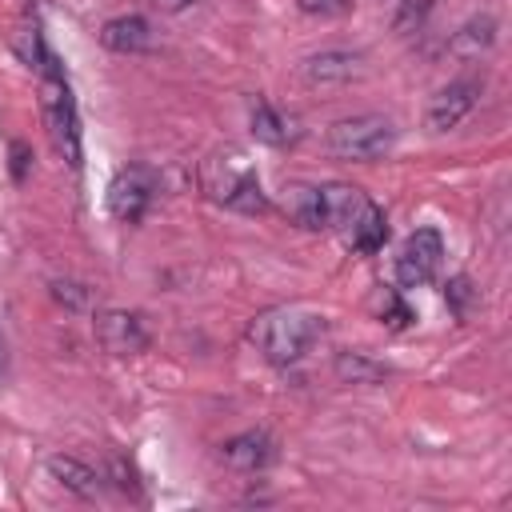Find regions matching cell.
I'll return each mask as SVG.
<instances>
[{"label": "cell", "mask_w": 512, "mask_h": 512, "mask_svg": "<svg viewBox=\"0 0 512 512\" xmlns=\"http://www.w3.org/2000/svg\"><path fill=\"white\" fill-rule=\"evenodd\" d=\"M52 296H56L60 304H68V308H84V304H88V288H84V284H72V280H56V284H52Z\"/></svg>", "instance_id": "ffe728a7"}, {"label": "cell", "mask_w": 512, "mask_h": 512, "mask_svg": "<svg viewBox=\"0 0 512 512\" xmlns=\"http://www.w3.org/2000/svg\"><path fill=\"white\" fill-rule=\"evenodd\" d=\"M300 72L308 84H348L364 72V56L348 48H324V52H312L300 64Z\"/></svg>", "instance_id": "30bf717a"}, {"label": "cell", "mask_w": 512, "mask_h": 512, "mask_svg": "<svg viewBox=\"0 0 512 512\" xmlns=\"http://www.w3.org/2000/svg\"><path fill=\"white\" fill-rule=\"evenodd\" d=\"M296 8L304 12V16H344L348 8H352V0H296Z\"/></svg>", "instance_id": "d6986e66"}, {"label": "cell", "mask_w": 512, "mask_h": 512, "mask_svg": "<svg viewBox=\"0 0 512 512\" xmlns=\"http://www.w3.org/2000/svg\"><path fill=\"white\" fill-rule=\"evenodd\" d=\"M492 40H496V24L488 20V16H476V20H468L460 32H452V40H448V48L456 52V56H480L484 48H492Z\"/></svg>", "instance_id": "2e32d148"}, {"label": "cell", "mask_w": 512, "mask_h": 512, "mask_svg": "<svg viewBox=\"0 0 512 512\" xmlns=\"http://www.w3.org/2000/svg\"><path fill=\"white\" fill-rule=\"evenodd\" d=\"M328 152L336 160H376L384 152H392L396 144V124L380 112H360V116H344L328 128L324 136Z\"/></svg>", "instance_id": "277c9868"}, {"label": "cell", "mask_w": 512, "mask_h": 512, "mask_svg": "<svg viewBox=\"0 0 512 512\" xmlns=\"http://www.w3.org/2000/svg\"><path fill=\"white\" fill-rule=\"evenodd\" d=\"M476 100H480V84H476V80H452L448 88H440V92L432 96L424 120H428L432 132H448V128H456V124L476 108Z\"/></svg>", "instance_id": "9c48e42d"}, {"label": "cell", "mask_w": 512, "mask_h": 512, "mask_svg": "<svg viewBox=\"0 0 512 512\" xmlns=\"http://www.w3.org/2000/svg\"><path fill=\"white\" fill-rule=\"evenodd\" d=\"M100 44L108 52H120V56H132V52H148L152 48V28L144 16H112L104 28H100Z\"/></svg>", "instance_id": "7c38bea8"}, {"label": "cell", "mask_w": 512, "mask_h": 512, "mask_svg": "<svg viewBox=\"0 0 512 512\" xmlns=\"http://www.w3.org/2000/svg\"><path fill=\"white\" fill-rule=\"evenodd\" d=\"M96 340L104 352L112 356H140L148 348V328L136 312H120V308H108L96 316Z\"/></svg>", "instance_id": "52a82bcc"}, {"label": "cell", "mask_w": 512, "mask_h": 512, "mask_svg": "<svg viewBox=\"0 0 512 512\" xmlns=\"http://www.w3.org/2000/svg\"><path fill=\"white\" fill-rule=\"evenodd\" d=\"M324 196V228H336L340 240L356 252H380L388 240V220L376 200H368L352 184H320Z\"/></svg>", "instance_id": "7a4b0ae2"}, {"label": "cell", "mask_w": 512, "mask_h": 512, "mask_svg": "<svg viewBox=\"0 0 512 512\" xmlns=\"http://www.w3.org/2000/svg\"><path fill=\"white\" fill-rule=\"evenodd\" d=\"M152 204V176L144 168H124L112 184H108V212L120 224H140L144 212Z\"/></svg>", "instance_id": "ba28073f"}, {"label": "cell", "mask_w": 512, "mask_h": 512, "mask_svg": "<svg viewBox=\"0 0 512 512\" xmlns=\"http://www.w3.org/2000/svg\"><path fill=\"white\" fill-rule=\"evenodd\" d=\"M252 136L280 148V144H288L296 132H292V120H288V116H280L272 104L256 100V104H252Z\"/></svg>", "instance_id": "9a60e30c"}, {"label": "cell", "mask_w": 512, "mask_h": 512, "mask_svg": "<svg viewBox=\"0 0 512 512\" xmlns=\"http://www.w3.org/2000/svg\"><path fill=\"white\" fill-rule=\"evenodd\" d=\"M336 376L348 380V384H376V380H384V364L368 360L364 352H340L336 356Z\"/></svg>", "instance_id": "e0dca14e"}, {"label": "cell", "mask_w": 512, "mask_h": 512, "mask_svg": "<svg viewBox=\"0 0 512 512\" xmlns=\"http://www.w3.org/2000/svg\"><path fill=\"white\" fill-rule=\"evenodd\" d=\"M204 188H208V196H212L216 204H224V208H236V212H248V216L268 212V196H264V188H260V180H256V172H252V164H248L244 156H236V152L208 160V168H204Z\"/></svg>", "instance_id": "3957f363"}, {"label": "cell", "mask_w": 512, "mask_h": 512, "mask_svg": "<svg viewBox=\"0 0 512 512\" xmlns=\"http://www.w3.org/2000/svg\"><path fill=\"white\" fill-rule=\"evenodd\" d=\"M44 120H48V132H52V144L56 152L80 168V120H76V104H72V92L56 68V56L44 64Z\"/></svg>", "instance_id": "5b68a950"}, {"label": "cell", "mask_w": 512, "mask_h": 512, "mask_svg": "<svg viewBox=\"0 0 512 512\" xmlns=\"http://www.w3.org/2000/svg\"><path fill=\"white\" fill-rule=\"evenodd\" d=\"M272 456H276V448L264 432H240V436L220 444V460L236 472H260L272 464Z\"/></svg>", "instance_id": "8fae6325"}, {"label": "cell", "mask_w": 512, "mask_h": 512, "mask_svg": "<svg viewBox=\"0 0 512 512\" xmlns=\"http://www.w3.org/2000/svg\"><path fill=\"white\" fill-rule=\"evenodd\" d=\"M444 296H448V300L456 304V312H464V300L472 296V292H468V280H464V276H456V280H448V284H444Z\"/></svg>", "instance_id": "44dd1931"}, {"label": "cell", "mask_w": 512, "mask_h": 512, "mask_svg": "<svg viewBox=\"0 0 512 512\" xmlns=\"http://www.w3.org/2000/svg\"><path fill=\"white\" fill-rule=\"evenodd\" d=\"M440 260H444V240L436 228H416L404 244H400V256H396V284L400 288H424L436 272H440Z\"/></svg>", "instance_id": "8992f818"}, {"label": "cell", "mask_w": 512, "mask_h": 512, "mask_svg": "<svg viewBox=\"0 0 512 512\" xmlns=\"http://www.w3.org/2000/svg\"><path fill=\"white\" fill-rule=\"evenodd\" d=\"M160 12H184V8H192L196 0H152Z\"/></svg>", "instance_id": "7402d4cb"}, {"label": "cell", "mask_w": 512, "mask_h": 512, "mask_svg": "<svg viewBox=\"0 0 512 512\" xmlns=\"http://www.w3.org/2000/svg\"><path fill=\"white\" fill-rule=\"evenodd\" d=\"M48 472H52V480H60L68 492H76V496H84V500H92V496L100 492V472L88 468V464L76 460V456H52V460H48Z\"/></svg>", "instance_id": "4fadbf2b"}, {"label": "cell", "mask_w": 512, "mask_h": 512, "mask_svg": "<svg viewBox=\"0 0 512 512\" xmlns=\"http://www.w3.org/2000/svg\"><path fill=\"white\" fill-rule=\"evenodd\" d=\"M4 368H8V344H4V336H0V376H4Z\"/></svg>", "instance_id": "603a6c76"}, {"label": "cell", "mask_w": 512, "mask_h": 512, "mask_svg": "<svg viewBox=\"0 0 512 512\" xmlns=\"http://www.w3.org/2000/svg\"><path fill=\"white\" fill-rule=\"evenodd\" d=\"M320 336H324V316L312 308H300V304L264 308L248 324V340L272 364H296Z\"/></svg>", "instance_id": "6da1fadb"}, {"label": "cell", "mask_w": 512, "mask_h": 512, "mask_svg": "<svg viewBox=\"0 0 512 512\" xmlns=\"http://www.w3.org/2000/svg\"><path fill=\"white\" fill-rule=\"evenodd\" d=\"M12 48L20 52V60H28L32 68H44L48 60H52V52H48V44H44V36H40V24L32 20V24H20L16 32H12Z\"/></svg>", "instance_id": "ac0fdd59"}, {"label": "cell", "mask_w": 512, "mask_h": 512, "mask_svg": "<svg viewBox=\"0 0 512 512\" xmlns=\"http://www.w3.org/2000/svg\"><path fill=\"white\" fill-rule=\"evenodd\" d=\"M284 212L300 228H324V196L316 184H292L284 196Z\"/></svg>", "instance_id": "5bb4252c"}]
</instances>
